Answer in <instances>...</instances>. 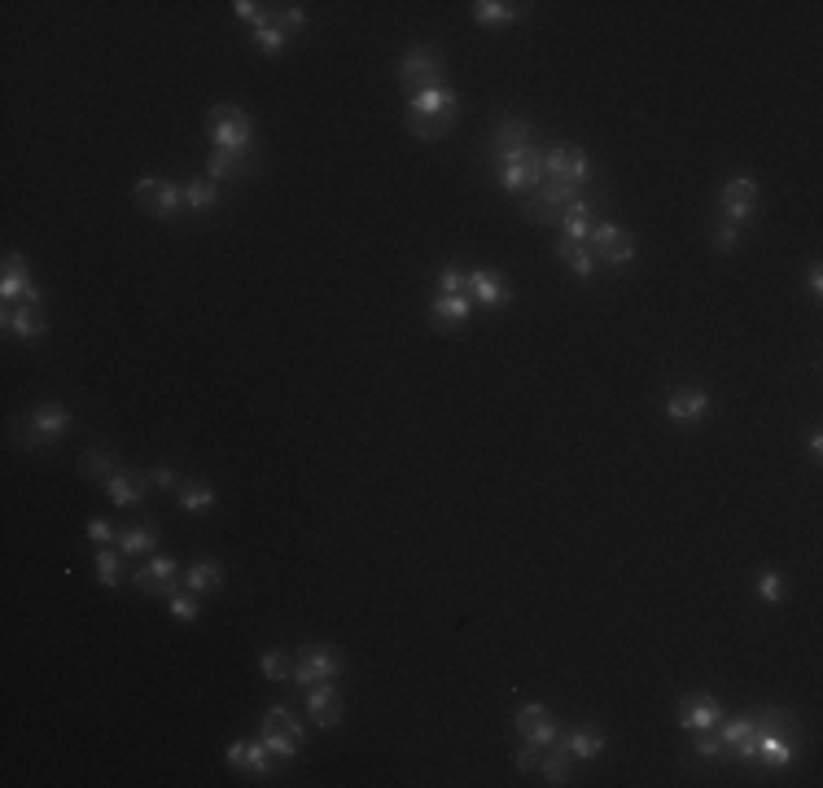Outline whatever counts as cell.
<instances>
[{
	"label": "cell",
	"mask_w": 823,
	"mask_h": 788,
	"mask_svg": "<svg viewBox=\"0 0 823 788\" xmlns=\"http://www.w3.org/2000/svg\"><path fill=\"white\" fill-rule=\"evenodd\" d=\"M456 110H460V97L447 84L416 92V97H408V132L421 136V141H438V136H447L456 127Z\"/></svg>",
	"instance_id": "1"
},
{
	"label": "cell",
	"mask_w": 823,
	"mask_h": 788,
	"mask_svg": "<svg viewBox=\"0 0 823 788\" xmlns=\"http://www.w3.org/2000/svg\"><path fill=\"white\" fill-rule=\"evenodd\" d=\"M495 167H500V184L508 193H535L543 180V154L539 145L513 149V154H495Z\"/></svg>",
	"instance_id": "2"
},
{
	"label": "cell",
	"mask_w": 823,
	"mask_h": 788,
	"mask_svg": "<svg viewBox=\"0 0 823 788\" xmlns=\"http://www.w3.org/2000/svg\"><path fill=\"white\" fill-rule=\"evenodd\" d=\"M793 727H788V718L780 710H762L758 718V762L771 771H780L793 762Z\"/></svg>",
	"instance_id": "3"
},
{
	"label": "cell",
	"mask_w": 823,
	"mask_h": 788,
	"mask_svg": "<svg viewBox=\"0 0 823 788\" xmlns=\"http://www.w3.org/2000/svg\"><path fill=\"white\" fill-rule=\"evenodd\" d=\"M259 736L268 740V749L281 762H294L298 749H303V723L289 714V705H272V710L263 714V732Z\"/></svg>",
	"instance_id": "4"
},
{
	"label": "cell",
	"mask_w": 823,
	"mask_h": 788,
	"mask_svg": "<svg viewBox=\"0 0 823 788\" xmlns=\"http://www.w3.org/2000/svg\"><path fill=\"white\" fill-rule=\"evenodd\" d=\"M583 246L591 250V259L605 263V268H627V263L635 259V237L618 224H596Z\"/></svg>",
	"instance_id": "5"
},
{
	"label": "cell",
	"mask_w": 823,
	"mask_h": 788,
	"mask_svg": "<svg viewBox=\"0 0 823 788\" xmlns=\"http://www.w3.org/2000/svg\"><path fill=\"white\" fill-rule=\"evenodd\" d=\"M399 88L416 97V92H430V88H443V57L434 49H412L403 53L399 62Z\"/></svg>",
	"instance_id": "6"
},
{
	"label": "cell",
	"mask_w": 823,
	"mask_h": 788,
	"mask_svg": "<svg viewBox=\"0 0 823 788\" xmlns=\"http://www.w3.org/2000/svg\"><path fill=\"white\" fill-rule=\"evenodd\" d=\"M758 211V180L753 176H732L718 189V215L723 224H749V215Z\"/></svg>",
	"instance_id": "7"
},
{
	"label": "cell",
	"mask_w": 823,
	"mask_h": 788,
	"mask_svg": "<svg viewBox=\"0 0 823 788\" xmlns=\"http://www.w3.org/2000/svg\"><path fill=\"white\" fill-rule=\"evenodd\" d=\"M211 141H215V149H250V141H254L250 114L241 106H215L211 110Z\"/></svg>",
	"instance_id": "8"
},
{
	"label": "cell",
	"mask_w": 823,
	"mask_h": 788,
	"mask_svg": "<svg viewBox=\"0 0 823 788\" xmlns=\"http://www.w3.org/2000/svg\"><path fill=\"white\" fill-rule=\"evenodd\" d=\"M543 176L561 180V184H583L591 176V158L578 145L561 141V145H552L548 154H543Z\"/></svg>",
	"instance_id": "9"
},
{
	"label": "cell",
	"mask_w": 823,
	"mask_h": 788,
	"mask_svg": "<svg viewBox=\"0 0 823 788\" xmlns=\"http://www.w3.org/2000/svg\"><path fill=\"white\" fill-rule=\"evenodd\" d=\"M136 202H141L154 219H176L184 206V193H180V184H171V180L145 176V180H136Z\"/></svg>",
	"instance_id": "10"
},
{
	"label": "cell",
	"mask_w": 823,
	"mask_h": 788,
	"mask_svg": "<svg viewBox=\"0 0 823 788\" xmlns=\"http://www.w3.org/2000/svg\"><path fill=\"white\" fill-rule=\"evenodd\" d=\"M338 670H342V657L333 653L329 644H311L307 653L298 657V666H294V675H289V679L307 692V688H316V683H329Z\"/></svg>",
	"instance_id": "11"
},
{
	"label": "cell",
	"mask_w": 823,
	"mask_h": 788,
	"mask_svg": "<svg viewBox=\"0 0 823 788\" xmlns=\"http://www.w3.org/2000/svg\"><path fill=\"white\" fill-rule=\"evenodd\" d=\"M276 753L268 749V740H233L228 745V767L241 771V775H254V780H263V775H272L276 771Z\"/></svg>",
	"instance_id": "12"
},
{
	"label": "cell",
	"mask_w": 823,
	"mask_h": 788,
	"mask_svg": "<svg viewBox=\"0 0 823 788\" xmlns=\"http://www.w3.org/2000/svg\"><path fill=\"white\" fill-rule=\"evenodd\" d=\"M570 202H578V184H561V180H543L535 193H526V215L530 219H552L561 215Z\"/></svg>",
	"instance_id": "13"
},
{
	"label": "cell",
	"mask_w": 823,
	"mask_h": 788,
	"mask_svg": "<svg viewBox=\"0 0 823 788\" xmlns=\"http://www.w3.org/2000/svg\"><path fill=\"white\" fill-rule=\"evenodd\" d=\"M66 430H71V412H66L62 403H44V408L31 412L22 443H27V447H44V443H53V438H62Z\"/></svg>",
	"instance_id": "14"
},
{
	"label": "cell",
	"mask_w": 823,
	"mask_h": 788,
	"mask_svg": "<svg viewBox=\"0 0 823 788\" xmlns=\"http://www.w3.org/2000/svg\"><path fill=\"white\" fill-rule=\"evenodd\" d=\"M5 329L14 333V338H27V342L44 338L49 316H44V307H40V294L36 298H22V303H14V307H5Z\"/></svg>",
	"instance_id": "15"
},
{
	"label": "cell",
	"mask_w": 823,
	"mask_h": 788,
	"mask_svg": "<svg viewBox=\"0 0 823 788\" xmlns=\"http://www.w3.org/2000/svg\"><path fill=\"white\" fill-rule=\"evenodd\" d=\"M513 727H517V736L526 740V745H552V740H556V718H552L548 705H539V701L521 705L517 718H513Z\"/></svg>",
	"instance_id": "16"
},
{
	"label": "cell",
	"mask_w": 823,
	"mask_h": 788,
	"mask_svg": "<svg viewBox=\"0 0 823 788\" xmlns=\"http://www.w3.org/2000/svg\"><path fill=\"white\" fill-rule=\"evenodd\" d=\"M723 723V705L710 692H697V697H679V727L688 732H710V727Z\"/></svg>",
	"instance_id": "17"
},
{
	"label": "cell",
	"mask_w": 823,
	"mask_h": 788,
	"mask_svg": "<svg viewBox=\"0 0 823 788\" xmlns=\"http://www.w3.org/2000/svg\"><path fill=\"white\" fill-rule=\"evenodd\" d=\"M176 570L180 565L171 561V556H154L145 570H132V587L141 591V596H171V591H176Z\"/></svg>",
	"instance_id": "18"
},
{
	"label": "cell",
	"mask_w": 823,
	"mask_h": 788,
	"mask_svg": "<svg viewBox=\"0 0 823 788\" xmlns=\"http://www.w3.org/2000/svg\"><path fill=\"white\" fill-rule=\"evenodd\" d=\"M307 714L316 727H338L342 723V692L333 688V683H316V688H307Z\"/></svg>",
	"instance_id": "19"
},
{
	"label": "cell",
	"mask_w": 823,
	"mask_h": 788,
	"mask_svg": "<svg viewBox=\"0 0 823 788\" xmlns=\"http://www.w3.org/2000/svg\"><path fill=\"white\" fill-rule=\"evenodd\" d=\"M0 294H5V307L22 303V298H36V285H31V272L22 263L18 250H5V276H0Z\"/></svg>",
	"instance_id": "20"
},
{
	"label": "cell",
	"mask_w": 823,
	"mask_h": 788,
	"mask_svg": "<svg viewBox=\"0 0 823 788\" xmlns=\"http://www.w3.org/2000/svg\"><path fill=\"white\" fill-rule=\"evenodd\" d=\"M469 298L482 307H508L513 303V289H508V281L500 272H469Z\"/></svg>",
	"instance_id": "21"
},
{
	"label": "cell",
	"mask_w": 823,
	"mask_h": 788,
	"mask_svg": "<svg viewBox=\"0 0 823 788\" xmlns=\"http://www.w3.org/2000/svg\"><path fill=\"white\" fill-rule=\"evenodd\" d=\"M705 408H710V394H705L701 386H679L675 394L666 399V412H670V421H679V425H697Z\"/></svg>",
	"instance_id": "22"
},
{
	"label": "cell",
	"mask_w": 823,
	"mask_h": 788,
	"mask_svg": "<svg viewBox=\"0 0 823 788\" xmlns=\"http://www.w3.org/2000/svg\"><path fill=\"white\" fill-rule=\"evenodd\" d=\"M250 171H254V154H250V149H215L206 176L219 184V180H241V176H250Z\"/></svg>",
	"instance_id": "23"
},
{
	"label": "cell",
	"mask_w": 823,
	"mask_h": 788,
	"mask_svg": "<svg viewBox=\"0 0 823 788\" xmlns=\"http://www.w3.org/2000/svg\"><path fill=\"white\" fill-rule=\"evenodd\" d=\"M145 486H149V473H145V469H119V473H114V478L106 482V491H110L114 504L136 508V504L145 500Z\"/></svg>",
	"instance_id": "24"
},
{
	"label": "cell",
	"mask_w": 823,
	"mask_h": 788,
	"mask_svg": "<svg viewBox=\"0 0 823 788\" xmlns=\"http://www.w3.org/2000/svg\"><path fill=\"white\" fill-rule=\"evenodd\" d=\"M430 316L438 329H460V324L473 316V298L469 294H438L430 303Z\"/></svg>",
	"instance_id": "25"
},
{
	"label": "cell",
	"mask_w": 823,
	"mask_h": 788,
	"mask_svg": "<svg viewBox=\"0 0 823 788\" xmlns=\"http://www.w3.org/2000/svg\"><path fill=\"white\" fill-rule=\"evenodd\" d=\"M526 145H535V132H530L526 119H500V123H495L491 158L495 154H513V149H526Z\"/></svg>",
	"instance_id": "26"
},
{
	"label": "cell",
	"mask_w": 823,
	"mask_h": 788,
	"mask_svg": "<svg viewBox=\"0 0 823 788\" xmlns=\"http://www.w3.org/2000/svg\"><path fill=\"white\" fill-rule=\"evenodd\" d=\"M158 548V521L145 517L141 526H119V552L123 556H141Z\"/></svg>",
	"instance_id": "27"
},
{
	"label": "cell",
	"mask_w": 823,
	"mask_h": 788,
	"mask_svg": "<svg viewBox=\"0 0 823 788\" xmlns=\"http://www.w3.org/2000/svg\"><path fill=\"white\" fill-rule=\"evenodd\" d=\"M526 18V5H508V0H478L473 5V22L478 27H508V22Z\"/></svg>",
	"instance_id": "28"
},
{
	"label": "cell",
	"mask_w": 823,
	"mask_h": 788,
	"mask_svg": "<svg viewBox=\"0 0 823 788\" xmlns=\"http://www.w3.org/2000/svg\"><path fill=\"white\" fill-rule=\"evenodd\" d=\"M591 228H596V206L583 202V197H578V202H570V206H565V211H561V237H570V241H587Z\"/></svg>",
	"instance_id": "29"
},
{
	"label": "cell",
	"mask_w": 823,
	"mask_h": 788,
	"mask_svg": "<svg viewBox=\"0 0 823 788\" xmlns=\"http://www.w3.org/2000/svg\"><path fill=\"white\" fill-rule=\"evenodd\" d=\"M565 749H570V758H600L605 753V732L600 727H574V732H565V740H561Z\"/></svg>",
	"instance_id": "30"
},
{
	"label": "cell",
	"mask_w": 823,
	"mask_h": 788,
	"mask_svg": "<svg viewBox=\"0 0 823 788\" xmlns=\"http://www.w3.org/2000/svg\"><path fill=\"white\" fill-rule=\"evenodd\" d=\"M556 254H561V263H565V268H570L574 276H583V281H591V276H596V268H600V263L591 259V250L583 246V241L561 237V241H556Z\"/></svg>",
	"instance_id": "31"
},
{
	"label": "cell",
	"mask_w": 823,
	"mask_h": 788,
	"mask_svg": "<svg viewBox=\"0 0 823 788\" xmlns=\"http://www.w3.org/2000/svg\"><path fill=\"white\" fill-rule=\"evenodd\" d=\"M539 771H543V780L548 784H570V749L552 740V745L543 749V758H539Z\"/></svg>",
	"instance_id": "32"
},
{
	"label": "cell",
	"mask_w": 823,
	"mask_h": 788,
	"mask_svg": "<svg viewBox=\"0 0 823 788\" xmlns=\"http://www.w3.org/2000/svg\"><path fill=\"white\" fill-rule=\"evenodd\" d=\"M92 570H97V583H101V587H123V578H127V556L101 548L97 561H92Z\"/></svg>",
	"instance_id": "33"
},
{
	"label": "cell",
	"mask_w": 823,
	"mask_h": 788,
	"mask_svg": "<svg viewBox=\"0 0 823 788\" xmlns=\"http://www.w3.org/2000/svg\"><path fill=\"white\" fill-rule=\"evenodd\" d=\"M180 193H184V211H211V206L219 202V184L211 176L180 184Z\"/></svg>",
	"instance_id": "34"
},
{
	"label": "cell",
	"mask_w": 823,
	"mask_h": 788,
	"mask_svg": "<svg viewBox=\"0 0 823 788\" xmlns=\"http://www.w3.org/2000/svg\"><path fill=\"white\" fill-rule=\"evenodd\" d=\"M219 583H224V574H219L215 561H193L189 570H184V587L197 591V596H206V591H219Z\"/></svg>",
	"instance_id": "35"
},
{
	"label": "cell",
	"mask_w": 823,
	"mask_h": 788,
	"mask_svg": "<svg viewBox=\"0 0 823 788\" xmlns=\"http://www.w3.org/2000/svg\"><path fill=\"white\" fill-rule=\"evenodd\" d=\"M180 508L184 513H211L215 508V491L206 482H180Z\"/></svg>",
	"instance_id": "36"
},
{
	"label": "cell",
	"mask_w": 823,
	"mask_h": 788,
	"mask_svg": "<svg viewBox=\"0 0 823 788\" xmlns=\"http://www.w3.org/2000/svg\"><path fill=\"white\" fill-rule=\"evenodd\" d=\"M79 473H84L88 482L114 478V451H110V447H92V451H84V460H79Z\"/></svg>",
	"instance_id": "37"
},
{
	"label": "cell",
	"mask_w": 823,
	"mask_h": 788,
	"mask_svg": "<svg viewBox=\"0 0 823 788\" xmlns=\"http://www.w3.org/2000/svg\"><path fill=\"white\" fill-rule=\"evenodd\" d=\"M259 670H263V679H272V683H281V679H289L294 675V662L281 653V648H268V653L259 657Z\"/></svg>",
	"instance_id": "38"
},
{
	"label": "cell",
	"mask_w": 823,
	"mask_h": 788,
	"mask_svg": "<svg viewBox=\"0 0 823 788\" xmlns=\"http://www.w3.org/2000/svg\"><path fill=\"white\" fill-rule=\"evenodd\" d=\"M268 22H272L276 31H281V36H294L298 27H307V14H303V9H298V5H276Z\"/></svg>",
	"instance_id": "39"
},
{
	"label": "cell",
	"mask_w": 823,
	"mask_h": 788,
	"mask_svg": "<svg viewBox=\"0 0 823 788\" xmlns=\"http://www.w3.org/2000/svg\"><path fill=\"white\" fill-rule=\"evenodd\" d=\"M167 609L176 613L180 622H193V618H197V609H202V605H197V591L184 587V591H171V596H167Z\"/></svg>",
	"instance_id": "40"
},
{
	"label": "cell",
	"mask_w": 823,
	"mask_h": 788,
	"mask_svg": "<svg viewBox=\"0 0 823 788\" xmlns=\"http://www.w3.org/2000/svg\"><path fill=\"white\" fill-rule=\"evenodd\" d=\"M758 596H762V605H780L784 600V578L775 570H762L758 574Z\"/></svg>",
	"instance_id": "41"
},
{
	"label": "cell",
	"mask_w": 823,
	"mask_h": 788,
	"mask_svg": "<svg viewBox=\"0 0 823 788\" xmlns=\"http://www.w3.org/2000/svg\"><path fill=\"white\" fill-rule=\"evenodd\" d=\"M233 14L241 18V22H250L254 31L259 27H268V18H272V9H263V5H254V0H237L233 5Z\"/></svg>",
	"instance_id": "42"
},
{
	"label": "cell",
	"mask_w": 823,
	"mask_h": 788,
	"mask_svg": "<svg viewBox=\"0 0 823 788\" xmlns=\"http://www.w3.org/2000/svg\"><path fill=\"white\" fill-rule=\"evenodd\" d=\"M254 40H259V49L268 53V57H281V53H285V44H289V36H281V31H276L272 22H268V27L254 31Z\"/></svg>",
	"instance_id": "43"
},
{
	"label": "cell",
	"mask_w": 823,
	"mask_h": 788,
	"mask_svg": "<svg viewBox=\"0 0 823 788\" xmlns=\"http://www.w3.org/2000/svg\"><path fill=\"white\" fill-rule=\"evenodd\" d=\"M438 294H469V272L443 268L438 272Z\"/></svg>",
	"instance_id": "44"
},
{
	"label": "cell",
	"mask_w": 823,
	"mask_h": 788,
	"mask_svg": "<svg viewBox=\"0 0 823 788\" xmlns=\"http://www.w3.org/2000/svg\"><path fill=\"white\" fill-rule=\"evenodd\" d=\"M736 241H740V228H736V224H718V228H714V250L732 254Z\"/></svg>",
	"instance_id": "45"
},
{
	"label": "cell",
	"mask_w": 823,
	"mask_h": 788,
	"mask_svg": "<svg viewBox=\"0 0 823 788\" xmlns=\"http://www.w3.org/2000/svg\"><path fill=\"white\" fill-rule=\"evenodd\" d=\"M84 530H88V539H92V543H110L114 535H119V530H114L106 517H88V526H84Z\"/></svg>",
	"instance_id": "46"
},
{
	"label": "cell",
	"mask_w": 823,
	"mask_h": 788,
	"mask_svg": "<svg viewBox=\"0 0 823 788\" xmlns=\"http://www.w3.org/2000/svg\"><path fill=\"white\" fill-rule=\"evenodd\" d=\"M149 482H154L158 491H180V478H176V469H167V465L149 469Z\"/></svg>",
	"instance_id": "47"
},
{
	"label": "cell",
	"mask_w": 823,
	"mask_h": 788,
	"mask_svg": "<svg viewBox=\"0 0 823 788\" xmlns=\"http://www.w3.org/2000/svg\"><path fill=\"white\" fill-rule=\"evenodd\" d=\"M723 740L718 736H697V758H705V762H714V758H723Z\"/></svg>",
	"instance_id": "48"
},
{
	"label": "cell",
	"mask_w": 823,
	"mask_h": 788,
	"mask_svg": "<svg viewBox=\"0 0 823 788\" xmlns=\"http://www.w3.org/2000/svg\"><path fill=\"white\" fill-rule=\"evenodd\" d=\"M543 749H548V745H526V749H521L517 753V771H535L539 758H543Z\"/></svg>",
	"instance_id": "49"
},
{
	"label": "cell",
	"mask_w": 823,
	"mask_h": 788,
	"mask_svg": "<svg viewBox=\"0 0 823 788\" xmlns=\"http://www.w3.org/2000/svg\"><path fill=\"white\" fill-rule=\"evenodd\" d=\"M806 285H810V294H815V298H819V294H823V272H819V268H810V276H806Z\"/></svg>",
	"instance_id": "50"
}]
</instances>
